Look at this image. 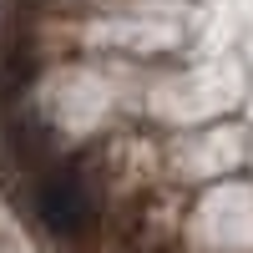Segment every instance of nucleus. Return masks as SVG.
<instances>
[{
    "label": "nucleus",
    "instance_id": "obj_1",
    "mask_svg": "<svg viewBox=\"0 0 253 253\" xmlns=\"http://www.w3.org/2000/svg\"><path fill=\"white\" fill-rule=\"evenodd\" d=\"M31 203H36V218L51 238L71 243V238H86L96 228V193L76 162H51L46 172H36Z\"/></svg>",
    "mask_w": 253,
    "mask_h": 253
}]
</instances>
